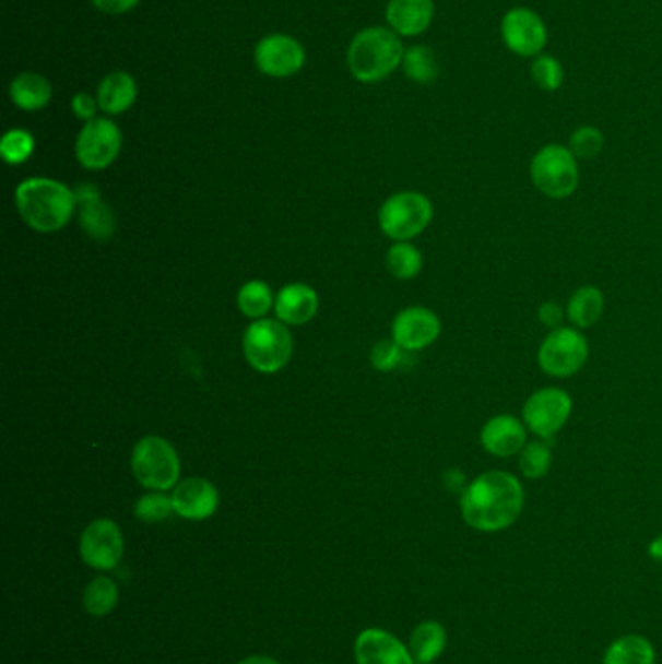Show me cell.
Wrapping results in <instances>:
<instances>
[{"label": "cell", "mask_w": 662, "mask_h": 664, "mask_svg": "<svg viewBox=\"0 0 662 664\" xmlns=\"http://www.w3.org/2000/svg\"><path fill=\"white\" fill-rule=\"evenodd\" d=\"M436 16L434 0H389L385 17L392 32L401 37L426 34Z\"/></svg>", "instance_id": "obj_19"}, {"label": "cell", "mask_w": 662, "mask_h": 664, "mask_svg": "<svg viewBox=\"0 0 662 664\" xmlns=\"http://www.w3.org/2000/svg\"><path fill=\"white\" fill-rule=\"evenodd\" d=\"M604 313V294L596 286H581L567 299L566 317L579 331L591 329Z\"/></svg>", "instance_id": "obj_23"}, {"label": "cell", "mask_w": 662, "mask_h": 664, "mask_svg": "<svg viewBox=\"0 0 662 664\" xmlns=\"http://www.w3.org/2000/svg\"><path fill=\"white\" fill-rule=\"evenodd\" d=\"M72 114L76 115L82 121H92L96 119L97 99L94 96H90L87 92H79L76 96L72 97Z\"/></svg>", "instance_id": "obj_37"}, {"label": "cell", "mask_w": 662, "mask_h": 664, "mask_svg": "<svg viewBox=\"0 0 662 664\" xmlns=\"http://www.w3.org/2000/svg\"><path fill=\"white\" fill-rule=\"evenodd\" d=\"M447 647V631L436 620L422 621L410 636V655L414 664L436 663Z\"/></svg>", "instance_id": "obj_24"}, {"label": "cell", "mask_w": 662, "mask_h": 664, "mask_svg": "<svg viewBox=\"0 0 662 664\" xmlns=\"http://www.w3.org/2000/svg\"><path fill=\"white\" fill-rule=\"evenodd\" d=\"M444 481L447 488L459 491V494H462L464 488L469 486V482H471L464 478V474H462V471H459V469H451V471L445 472Z\"/></svg>", "instance_id": "obj_39"}, {"label": "cell", "mask_w": 662, "mask_h": 664, "mask_svg": "<svg viewBox=\"0 0 662 664\" xmlns=\"http://www.w3.org/2000/svg\"><path fill=\"white\" fill-rule=\"evenodd\" d=\"M125 554V538L119 524L111 519H96L80 536V556L84 564L97 571H109L119 566Z\"/></svg>", "instance_id": "obj_12"}, {"label": "cell", "mask_w": 662, "mask_h": 664, "mask_svg": "<svg viewBox=\"0 0 662 664\" xmlns=\"http://www.w3.org/2000/svg\"><path fill=\"white\" fill-rule=\"evenodd\" d=\"M499 29L507 49L523 59H536L548 45V27L539 12L527 7L507 10Z\"/></svg>", "instance_id": "obj_10"}, {"label": "cell", "mask_w": 662, "mask_h": 664, "mask_svg": "<svg viewBox=\"0 0 662 664\" xmlns=\"http://www.w3.org/2000/svg\"><path fill=\"white\" fill-rule=\"evenodd\" d=\"M175 513L174 501L162 491H150L137 501L134 515L142 523H162L167 517Z\"/></svg>", "instance_id": "obj_34"}, {"label": "cell", "mask_w": 662, "mask_h": 664, "mask_svg": "<svg viewBox=\"0 0 662 664\" xmlns=\"http://www.w3.org/2000/svg\"><path fill=\"white\" fill-rule=\"evenodd\" d=\"M35 150V140L24 129H12L0 140V154L10 166H20L27 162Z\"/></svg>", "instance_id": "obj_33"}, {"label": "cell", "mask_w": 662, "mask_h": 664, "mask_svg": "<svg viewBox=\"0 0 662 664\" xmlns=\"http://www.w3.org/2000/svg\"><path fill=\"white\" fill-rule=\"evenodd\" d=\"M294 341L279 319H259L247 327L244 354L247 364L261 374H276L288 364Z\"/></svg>", "instance_id": "obj_5"}, {"label": "cell", "mask_w": 662, "mask_h": 664, "mask_svg": "<svg viewBox=\"0 0 662 664\" xmlns=\"http://www.w3.org/2000/svg\"><path fill=\"white\" fill-rule=\"evenodd\" d=\"M122 146L121 129L114 121L99 117L87 121L76 139V157L86 169L111 166Z\"/></svg>", "instance_id": "obj_11"}, {"label": "cell", "mask_w": 662, "mask_h": 664, "mask_svg": "<svg viewBox=\"0 0 662 664\" xmlns=\"http://www.w3.org/2000/svg\"><path fill=\"white\" fill-rule=\"evenodd\" d=\"M255 62L264 76L289 79L304 69L306 49L292 35H267L255 47Z\"/></svg>", "instance_id": "obj_13"}, {"label": "cell", "mask_w": 662, "mask_h": 664, "mask_svg": "<svg viewBox=\"0 0 662 664\" xmlns=\"http://www.w3.org/2000/svg\"><path fill=\"white\" fill-rule=\"evenodd\" d=\"M531 79L542 92H558L566 82V69L552 55H539L531 62Z\"/></svg>", "instance_id": "obj_32"}, {"label": "cell", "mask_w": 662, "mask_h": 664, "mask_svg": "<svg viewBox=\"0 0 662 664\" xmlns=\"http://www.w3.org/2000/svg\"><path fill=\"white\" fill-rule=\"evenodd\" d=\"M237 664H280L279 661H274L271 656L253 655L247 656L244 661H239Z\"/></svg>", "instance_id": "obj_41"}, {"label": "cell", "mask_w": 662, "mask_h": 664, "mask_svg": "<svg viewBox=\"0 0 662 664\" xmlns=\"http://www.w3.org/2000/svg\"><path fill=\"white\" fill-rule=\"evenodd\" d=\"M16 206L27 226L51 234L69 224L76 210V194L55 179L32 177L17 185Z\"/></svg>", "instance_id": "obj_2"}, {"label": "cell", "mask_w": 662, "mask_h": 664, "mask_svg": "<svg viewBox=\"0 0 662 664\" xmlns=\"http://www.w3.org/2000/svg\"><path fill=\"white\" fill-rule=\"evenodd\" d=\"M589 359V342L583 332L576 327H559L556 331H548L536 352V361L546 374L554 379L574 377L583 369Z\"/></svg>", "instance_id": "obj_8"}, {"label": "cell", "mask_w": 662, "mask_h": 664, "mask_svg": "<svg viewBox=\"0 0 662 664\" xmlns=\"http://www.w3.org/2000/svg\"><path fill=\"white\" fill-rule=\"evenodd\" d=\"M529 175L534 189L546 199L564 201L579 187V159L566 144L552 142L532 156Z\"/></svg>", "instance_id": "obj_4"}, {"label": "cell", "mask_w": 662, "mask_h": 664, "mask_svg": "<svg viewBox=\"0 0 662 664\" xmlns=\"http://www.w3.org/2000/svg\"><path fill=\"white\" fill-rule=\"evenodd\" d=\"M422 266H424V257L419 253L418 247H414L409 241H394L387 251V269L394 278H416Z\"/></svg>", "instance_id": "obj_29"}, {"label": "cell", "mask_w": 662, "mask_h": 664, "mask_svg": "<svg viewBox=\"0 0 662 664\" xmlns=\"http://www.w3.org/2000/svg\"><path fill=\"white\" fill-rule=\"evenodd\" d=\"M319 309V297L307 284H288L274 297V311L284 324H306Z\"/></svg>", "instance_id": "obj_20"}, {"label": "cell", "mask_w": 662, "mask_h": 664, "mask_svg": "<svg viewBox=\"0 0 662 664\" xmlns=\"http://www.w3.org/2000/svg\"><path fill=\"white\" fill-rule=\"evenodd\" d=\"M529 443V429L513 414H497L486 419L480 429V446L496 459L517 456Z\"/></svg>", "instance_id": "obj_15"}, {"label": "cell", "mask_w": 662, "mask_h": 664, "mask_svg": "<svg viewBox=\"0 0 662 664\" xmlns=\"http://www.w3.org/2000/svg\"><path fill=\"white\" fill-rule=\"evenodd\" d=\"M654 661L657 653L653 643L643 636L628 633L612 641L602 664H654Z\"/></svg>", "instance_id": "obj_25"}, {"label": "cell", "mask_w": 662, "mask_h": 664, "mask_svg": "<svg viewBox=\"0 0 662 664\" xmlns=\"http://www.w3.org/2000/svg\"><path fill=\"white\" fill-rule=\"evenodd\" d=\"M464 523L478 533L507 531L524 509V486L507 471H484L461 494Z\"/></svg>", "instance_id": "obj_1"}, {"label": "cell", "mask_w": 662, "mask_h": 664, "mask_svg": "<svg viewBox=\"0 0 662 664\" xmlns=\"http://www.w3.org/2000/svg\"><path fill=\"white\" fill-rule=\"evenodd\" d=\"M536 317H539V321H541L542 327L544 329H548V331H556L559 327H564V321H566V307L559 306L558 301H542L539 309H536Z\"/></svg>", "instance_id": "obj_36"}, {"label": "cell", "mask_w": 662, "mask_h": 664, "mask_svg": "<svg viewBox=\"0 0 662 664\" xmlns=\"http://www.w3.org/2000/svg\"><path fill=\"white\" fill-rule=\"evenodd\" d=\"M404 51L401 35L389 27H366L350 44V72L357 82L377 84L401 67Z\"/></svg>", "instance_id": "obj_3"}, {"label": "cell", "mask_w": 662, "mask_h": 664, "mask_svg": "<svg viewBox=\"0 0 662 664\" xmlns=\"http://www.w3.org/2000/svg\"><path fill=\"white\" fill-rule=\"evenodd\" d=\"M237 306L239 311L249 317V319H264V315L271 311L274 306V297H272L271 288L267 282L261 280H251L239 289L237 294Z\"/></svg>", "instance_id": "obj_30"}, {"label": "cell", "mask_w": 662, "mask_h": 664, "mask_svg": "<svg viewBox=\"0 0 662 664\" xmlns=\"http://www.w3.org/2000/svg\"><path fill=\"white\" fill-rule=\"evenodd\" d=\"M439 334L441 321L427 307H406L392 321V341L406 352H419L432 346Z\"/></svg>", "instance_id": "obj_14"}, {"label": "cell", "mask_w": 662, "mask_h": 664, "mask_svg": "<svg viewBox=\"0 0 662 664\" xmlns=\"http://www.w3.org/2000/svg\"><path fill=\"white\" fill-rule=\"evenodd\" d=\"M134 478L150 491H166L179 481L181 463L174 446L164 437H142L134 446L131 459Z\"/></svg>", "instance_id": "obj_6"}, {"label": "cell", "mask_w": 662, "mask_h": 664, "mask_svg": "<svg viewBox=\"0 0 662 664\" xmlns=\"http://www.w3.org/2000/svg\"><path fill=\"white\" fill-rule=\"evenodd\" d=\"M172 501L177 515L189 521H204L218 509V489L204 478H187L175 486Z\"/></svg>", "instance_id": "obj_17"}, {"label": "cell", "mask_w": 662, "mask_h": 664, "mask_svg": "<svg viewBox=\"0 0 662 664\" xmlns=\"http://www.w3.org/2000/svg\"><path fill=\"white\" fill-rule=\"evenodd\" d=\"M76 206H79L80 224L90 237L97 241H107L114 236L115 214L105 204L96 185L82 183L74 189Z\"/></svg>", "instance_id": "obj_18"}, {"label": "cell", "mask_w": 662, "mask_h": 664, "mask_svg": "<svg viewBox=\"0 0 662 664\" xmlns=\"http://www.w3.org/2000/svg\"><path fill=\"white\" fill-rule=\"evenodd\" d=\"M647 552H649V556H651L654 561H661L662 564V534H659V536H654L653 541H651V544H649V548H647Z\"/></svg>", "instance_id": "obj_40"}, {"label": "cell", "mask_w": 662, "mask_h": 664, "mask_svg": "<svg viewBox=\"0 0 662 664\" xmlns=\"http://www.w3.org/2000/svg\"><path fill=\"white\" fill-rule=\"evenodd\" d=\"M404 74L416 84H432L439 76L437 55L427 45H412L404 51L402 59Z\"/></svg>", "instance_id": "obj_26"}, {"label": "cell", "mask_w": 662, "mask_h": 664, "mask_svg": "<svg viewBox=\"0 0 662 664\" xmlns=\"http://www.w3.org/2000/svg\"><path fill=\"white\" fill-rule=\"evenodd\" d=\"M139 2L140 0H92V4H94L99 12L111 14V16H119V14L131 12V10L139 7Z\"/></svg>", "instance_id": "obj_38"}, {"label": "cell", "mask_w": 662, "mask_h": 664, "mask_svg": "<svg viewBox=\"0 0 662 664\" xmlns=\"http://www.w3.org/2000/svg\"><path fill=\"white\" fill-rule=\"evenodd\" d=\"M49 80L37 72H22L10 82V99L22 111H42L51 102Z\"/></svg>", "instance_id": "obj_22"}, {"label": "cell", "mask_w": 662, "mask_h": 664, "mask_svg": "<svg viewBox=\"0 0 662 664\" xmlns=\"http://www.w3.org/2000/svg\"><path fill=\"white\" fill-rule=\"evenodd\" d=\"M434 220V204L418 191L394 192L379 210V226L392 241L418 237Z\"/></svg>", "instance_id": "obj_7"}, {"label": "cell", "mask_w": 662, "mask_h": 664, "mask_svg": "<svg viewBox=\"0 0 662 664\" xmlns=\"http://www.w3.org/2000/svg\"><path fill=\"white\" fill-rule=\"evenodd\" d=\"M574 412V399L561 387H542L524 401L521 419L539 439L549 441L566 428Z\"/></svg>", "instance_id": "obj_9"}, {"label": "cell", "mask_w": 662, "mask_h": 664, "mask_svg": "<svg viewBox=\"0 0 662 664\" xmlns=\"http://www.w3.org/2000/svg\"><path fill=\"white\" fill-rule=\"evenodd\" d=\"M517 456H519V463H517L519 472L527 481H542L544 476H548L552 461H554L548 441L539 439V437L529 441Z\"/></svg>", "instance_id": "obj_28"}, {"label": "cell", "mask_w": 662, "mask_h": 664, "mask_svg": "<svg viewBox=\"0 0 662 664\" xmlns=\"http://www.w3.org/2000/svg\"><path fill=\"white\" fill-rule=\"evenodd\" d=\"M404 354H406V349L401 348L392 339L377 342L371 349V366L379 371H392L401 366Z\"/></svg>", "instance_id": "obj_35"}, {"label": "cell", "mask_w": 662, "mask_h": 664, "mask_svg": "<svg viewBox=\"0 0 662 664\" xmlns=\"http://www.w3.org/2000/svg\"><path fill=\"white\" fill-rule=\"evenodd\" d=\"M357 664H414L409 647L385 629H364L354 643Z\"/></svg>", "instance_id": "obj_16"}, {"label": "cell", "mask_w": 662, "mask_h": 664, "mask_svg": "<svg viewBox=\"0 0 662 664\" xmlns=\"http://www.w3.org/2000/svg\"><path fill=\"white\" fill-rule=\"evenodd\" d=\"M139 97L137 80L129 72H111L104 76L97 86V105L107 115H121L129 111Z\"/></svg>", "instance_id": "obj_21"}, {"label": "cell", "mask_w": 662, "mask_h": 664, "mask_svg": "<svg viewBox=\"0 0 662 664\" xmlns=\"http://www.w3.org/2000/svg\"><path fill=\"white\" fill-rule=\"evenodd\" d=\"M567 149L571 150V154L581 162H589L594 157L601 156L604 150V134L599 127L594 124H581L576 131L569 134L567 140Z\"/></svg>", "instance_id": "obj_31"}, {"label": "cell", "mask_w": 662, "mask_h": 664, "mask_svg": "<svg viewBox=\"0 0 662 664\" xmlns=\"http://www.w3.org/2000/svg\"><path fill=\"white\" fill-rule=\"evenodd\" d=\"M117 603H119V586L111 577H96L84 589V608L90 616L104 618L115 610Z\"/></svg>", "instance_id": "obj_27"}]
</instances>
